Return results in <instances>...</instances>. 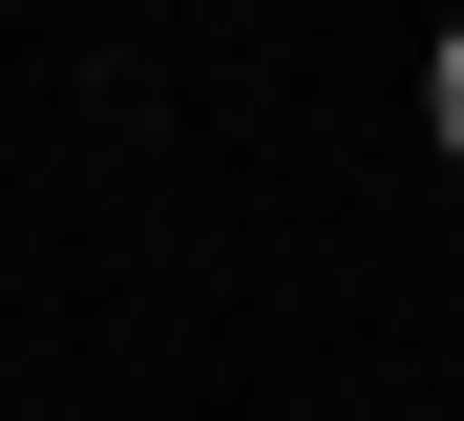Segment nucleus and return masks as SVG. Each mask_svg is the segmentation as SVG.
<instances>
[{
	"instance_id": "obj_1",
	"label": "nucleus",
	"mask_w": 464,
	"mask_h": 421,
	"mask_svg": "<svg viewBox=\"0 0 464 421\" xmlns=\"http://www.w3.org/2000/svg\"><path fill=\"white\" fill-rule=\"evenodd\" d=\"M443 148H464V43H443Z\"/></svg>"
}]
</instances>
